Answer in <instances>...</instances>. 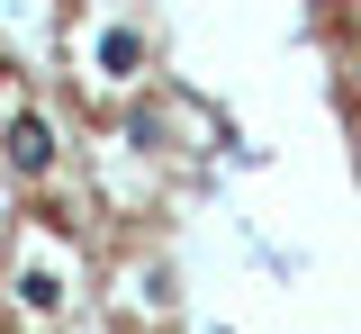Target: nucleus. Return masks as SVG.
<instances>
[{
    "instance_id": "obj_1",
    "label": "nucleus",
    "mask_w": 361,
    "mask_h": 334,
    "mask_svg": "<svg viewBox=\"0 0 361 334\" xmlns=\"http://www.w3.org/2000/svg\"><path fill=\"white\" fill-rule=\"evenodd\" d=\"M9 172H27V181L54 172V127H45L37 109H18V118H9Z\"/></svg>"
},
{
    "instance_id": "obj_2",
    "label": "nucleus",
    "mask_w": 361,
    "mask_h": 334,
    "mask_svg": "<svg viewBox=\"0 0 361 334\" xmlns=\"http://www.w3.org/2000/svg\"><path fill=\"white\" fill-rule=\"evenodd\" d=\"M99 63H109V73L127 82L135 63H145V37H135V27H109V37H99Z\"/></svg>"
},
{
    "instance_id": "obj_3",
    "label": "nucleus",
    "mask_w": 361,
    "mask_h": 334,
    "mask_svg": "<svg viewBox=\"0 0 361 334\" xmlns=\"http://www.w3.org/2000/svg\"><path fill=\"white\" fill-rule=\"evenodd\" d=\"M18 298H27L37 316H54V307H63V280H54V271H18Z\"/></svg>"
},
{
    "instance_id": "obj_4",
    "label": "nucleus",
    "mask_w": 361,
    "mask_h": 334,
    "mask_svg": "<svg viewBox=\"0 0 361 334\" xmlns=\"http://www.w3.org/2000/svg\"><path fill=\"white\" fill-rule=\"evenodd\" d=\"M353 172H361V154H353Z\"/></svg>"
},
{
    "instance_id": "obj_5",
    "label": "nucleus",
    "mask_w": 361,
    "mask_h": 334,
    "mask_svg": "<svg viewBox=\"0 0 361 334\" xmlns=\"http://www.w3.org/2000/svg\"><path fill=\"white\" fill-rule=\"evenodd\" d=\"M325 9H334V0H325Z\"/></svg>"
}]
</instances>
